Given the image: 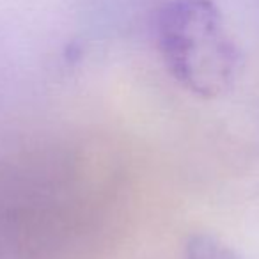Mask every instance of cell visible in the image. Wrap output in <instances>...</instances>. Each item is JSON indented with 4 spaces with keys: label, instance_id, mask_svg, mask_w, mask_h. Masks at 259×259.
Segmentation results:
<instances>
[{
    "label": "cell",
    "instance_id": "obj_1",
    "mask_svg": "<svg viewBox=\"0 0 259 259\" xmlns=\"http://www.w3.org/2000/svg\"><path fill=\"white\" fill-rule=\"evenodd\" d=\"M156 37L170 75L192 94L215 100L233 89L241 54L211 0H172L160 11Z\"/></svg>",
    "mask_w": 259,
    "mask_h": 259
},
{
    "label": "cell",
    "instance_id": "obj_2",
    "mask_svg": "<svg viewBox=\"0 0 259 259\" xmlns=\"http://www.w3.org/2000/svg\"><path fill=\"white\" fill-rule=\"evenodd\" d=\"M187 259H243L213 234H194L187 243Z\"/></svg>",
    "mask_w": 259,
    "mask_h": 259
}]
</instances>
